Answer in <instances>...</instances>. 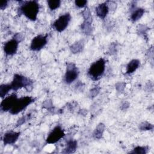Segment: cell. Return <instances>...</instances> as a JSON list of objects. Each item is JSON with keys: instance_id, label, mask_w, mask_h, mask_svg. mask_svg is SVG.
Listing matches in <instances>:
<instances>
[{"instance_id": "obj_8", "label": "cell", "mask_w": 154, "mask_h": 154, "mask_svg": "<svg viewBox=\"0 0 154 154\" xmlns=\"http://www.w3.org/2000/svg\"><path fill=\"white\" fill-rule=\"evenodd\" d=\"M48 42V34H38L32 38L29 48L32 51H39L45 47Z\"/></svg>"}, {"instance_id": "obj_14", "label": "cell", "mask_w": 154, "mask_h": 154, "mask_svg": "<svg viewBox=\"0 0 154 154\" xmlns=\"http://www.w3.org/2000/svg\"><path fill=\"white\" fill-rule=\"evenodd\" d=\"M130 19L132 22H136L139 20L144 15L145 10L141 7H137L132 11H130Z\"/></svg>"}, {"instance_id": "obj_34", "label": "cell", "mask_w": 154, "mask_h": 154, "mask_svg": "<svg viewBox=\"0 0 154 154\" xmlns=\"http://www.w3.org/2000/svg\"><path fill=\"white\" fill-rule=\"evenodd\" d=\"M8 5V1H3L1 2L0 4V8L1 10H4L7 8Z\"/></svg>"}, {"instance_id": "obj_24", "label": "cell", "mask_w": 154, "mask_h": 154, "mask_svg": "<svg viewBox=\"0 0 154 154\" xmlns=\"http://www.w3.org/2000/svg\"><path fill=\"white\" fill-rule=\"evenodd\" d=\"M31 113H28V114H26L25 115H23V116L20 117L18 119V120L17 121V122L16 123V127H19V126L25 124L28 121H29L31 119Z\"/></svg>"}, {"instance_id": "obj_21", "label": "cell", "mask_w": 154, "mask_h": 154, "mask_svg": "<svg viewBox=\"0 0 154 154\" xmlns=\"http://www.w3.org/2000/svg\"><path fill=\"white\" fill-rule=\"evenodd\" d=\"M153 128V125L147 121L142 122L138 125V129L141 131H152Z\"/></svg>"}, {"instance_id": "obj_3", "label": "cell", "mask_w": 154, "mask_h": 154, "mask_svg": "<svg viewBox=\"0 0 154 154\" xmlns=\"http://www.w3.org/2000/svg\"><path fill=\"white\" fill-rule=\"evenodd\" d=\"M10 84L12 90L14 92L22 88H25L28 92H30L34 87V82L32 79L19 73L14 75L13 79Z\"/></svg>"}, {"instance_id": "obj_4", "label": "cell", "mask_w": 154, "mask_h": 154, "mask_svg": "<svg viewBox=\"0 0 154 154\" xmlns=\"http://www.w3.org/2000/svg\"><path fill=\"white\" fill-rule=\"evenodd\" d=\"M35 100V97L29 96H22L19 98H17L14 106L9 111L10 114L11 115L18 114L19 112L25 110L29 105L34 102Z\"/></svg>"}, {"instance_id": "obj_7", "label": "cell", "mask_w": 154, "mask_h": 154, "mask_svg": "<svg viewBox=\"0 0 154 154\" xmlns=\"http://www.w3.org/2000/svg\"><path fill=\"white\" fill-rule=\"evenodd\" d=\"M65 132L63 128L60 125L55 126L48 134L46 138V143L49 144H55L63 138Z\"/></svg>"}, {"instance_id": "obj_20", "label": "cell", "mask_w": 154, "mask_h": 154, "mask_svg": "<svg viewBox=\"0 0 154 154\" xmlns=\"http://www.w3.org/2000/svg\"><path fill=\"white\" fill-rule=\"evenodd\" d=\"M12 90L10 84H2L0 85V97L1 99L7 96L8 93Z\"/></svg>"}, {"instance_id": "obj_2", "label": "cell", "mask_w": 154, "mask_h": 154, "mask_svg": "<svg viewBox=\"0 0 154 154\" xmlns=\"http://www.w3.org/2000/svg\"><path fill=\"white\" fill-rule=\"evenodd\" d=\"M105 69L106 61L100 58L91 64L87 70V75L93 81H99L103 76Z\"/></svg>"}, {"instance_id": "obj_15", "label": "cell", "mask_w": 154, "mask_h": 154, "mask_svg": "<svg viewBox=\"0 0 154 154\" xmlns=\"http://www.w3.org/2000/svg\"><path fill=\"white\" fill-rule=\"evenodd\" d=\"M78 147V142L76 140L70 139L69 140L64 149V150L62 151L64 153H75Z\"/></svg>"}, {"instance_id": "obj_32", "label": "cell", "mask_w": 154, "mask_h": 154, "mask_svg": "<svg viewBox=\"0 0 154 154\" xmlns=\"http://www.w3.org/2000/svg\"><path fill=\"white\" fill-rule=\"evenodd\" d=\"M13 38H14L15 40H16L19 43L24 40V36L20 32H17V33L14 34Z\"/></svg>"}, {"instance_id": "obj_29", "label": "cell", "mask_w": 154, "mask_h": 154, "mask_svg": "<svg viewBox=\"0 0 154 154\" xmlns=\"http://www.w3.org/2000/svg\"><path fill=\"white\" fill-rule=\"evenodd\" d=\"M74 3L76 7L79 8H84L87 7L88 2L86 0H76Z\"/></svg>"}, {"instance_id": "obj_1", "label": "cell", "mask_w": 154, "mask_h": 154, "mask_svg": "<svg viewBox=\"0 0 154 154\" xmlns=\"http://www.w3.org/2000/svg\"><path fill=\"white\" fill-rule=\"evenodd\" d=\"M19 7L17 9L19 15H23L31 21H35L40 10V4L37 1H19Z\"/></svg>"}, {"instance_id": "obj_22", "label": "cell", "mask_w": 154, "mask_h": 154, "mask_svg": "<svg viewBox=\"0 0 154 154\" xmlns=\"http://www.w3.org/2000/svg\"><path fill=\"white\" fill-rule=\"evenodd\" d=\"M61 4V1L60 0H48L47 1V5L48 8L51 10H56Z\"/></svg>"}, {"instance_id": "obj_6", "label": "cell", "mask_w": 154, "mask_h": 154, "mask_svg": "<svg viewBox=\"0 0 154 154\" xmlns=\"http://www.w3.org/2000/svg\"><path fill=\"white\" fill-rule=\"evenodd\" d=\"M72 16L69 13H65L57 18L52 24V27L57 32L64 31L69 26Z\"/></svg>"}, {"instance_id": "obj_12", "label": "cell", "mask_w": 154, "mask_h": 154, "mask_svg": "<svg viewBox=\"0 0 154 154\" xmlns=\"http://www.w3.org/2000/svg\"><path fill=\"white\" fill-rule=\"evenodd\" d=\"M109 10L106 2L99 4L95 8L96 16L100 19L104 20L108 15Z\"/></svg>"}, {"instance_id": "obj_28", "label": "cell", "mask_w": 154, "mask_h": 154, "mask_svg": "<svg viewBox=\"0 0 154 154\" xmlns=\"http://www.w3.org/2000/svg\"><path fill=\"white\" fill-rule=\"evenodd\" d=\"M126 84L123 81H119L115 84V88L119 93H122L126 88Z\"/></svg>"}, {"instance_id": "obj_31", "label": "cell", "mask_w": 154, "mask_h": 154, "mask_svg": "<svg viewBox=\"0 0 154 154\" xmlns=\"http://www.w3.org/2000/svg\"><path fill=\"white\" fill-rule=\"evenodd\" d=\"M108 7V8H109V10H111V11H114L116 10L117 8V2H116L115 1H105Z\"/></svg>"}, {"instance_id": "obj_30", "label": "cell", "mask_w": 154, "mask_h": 154, "mask_svg": "<svg viewBox=\"0 0 154 154\" xmlns=\"http://www.w3.org/2000/svg\"><path fill=\"white\" fill-rule=\"evenodd\" d=\"M118 49L117 44L116 43H111L108 48V52L110 55H113L117 53Z\"/></svg>"}, {"instance_id": "obj_17", "label": "cell", "mask_w": 154, "mask_h": 154, "mask_svg": "<svg viewBox=\"0 0 154 154\" xmlns=\"http://www.w3.org/2000/svg\"><path fill=\"white\" fill-rule=\"evenodd\" d=\"M105 130V125L103 123H99L97 125L93 132V137L94 139L99 140L102 138Z\"/></svg>"}, {"instance_id": "obj_33", "label": "cell", "mask_w": 154, "mask_h": 154, "mask_svg": "<svg viewBox=\"0 0 154 154\" xmlns=\"http://www.w3.org/2000/svg\"><path fill=\"white\" fill-rule=\"evenodd\" d=\"M129 106H130L129 103L128 101L125 100V101L121 103V105H120V109L122 111H125V110H126V109H128L129 108Z\"/></svg>"}, {"instance_id": "obj_9", "label": "cell", "mask_w": 154, "mask_h": 154, "mask_svg": "<svg viewBox=\"0 0 154 154\" xmlns=\"http://www.w3.org/2000/svg\"><path fill=\"white\" fill-rule=\"evenodd\" d=\"M17 96L15 93H13L2 99L0 103V109L2 112H9L14 106L17 99Z\"/></svg>"}, {"instance_id": "obj_19", "label": "cell", "mask_w": 154, "mask_h": 154, "mask_svg": "<svg viewBox=\"0 0 154 154\" xmlns=\"http://www.w3.org/2000/svg\"><path fill=\"white\" fill-rule=\"evenodd\" d=\"M149 150V147L146 146H137L135 147L129 153L132 154H146Z\"/></svg>"}, {"instance_id": "obj_16", "label": "cell", "mask_w": 154, "mask_h": 154, "mask_svg": "<svg viewBox=\"0 0 154 154\" xmlns=\"http://www.w3.org/2000/svg\"><path fill=\"white\" fill-rule=\"evenodd\" d=\"M92 23H93V22L83 20V22L81 24L80 28L81 31L85 35H90L92 34L93 30Z\"/></svg>"}, {"instance_id": "obj_18", "label": "cell", "mask_w": 154, "mask_h": 154, "mask_svg": "<svg viewBox=\"0 0 154 154\" xmlns=\"http://www.w3.org/2000/svg\"><path fill=\"white\" fill-rule=\"evenodd\" d=\"M84 48V42L82 40L76 41L70 46V51L73 54H79L82 52Z\"/></svg>"}, {"instance_id": "obj_5", "label": "cell", "mask_w": 154, "mask_h": 154, "mask_svg": "<svg viewBox=\"0 0 154 154\" xmlns=\"http://www.w3.org/2000/svg\"><path fill=\"white\" fill-rule=\"evenodd\" d=\"M79 74V72L76 65L73 62H67L64 75V82L66 84H72L77 79Z\"/></svg>"}, {"instance_id": "obj_10", "label": "cell", "mask_w": 154, "mask_h": 154, "mask_svg": "<svg viewBox=\"0 0 154 154\" xmlns=\"http://www.w3.org/2000/svg\"><path fill=\"white\" fill-rule=\"evenodd\" d=\"M19 43L12 37L7 41L3 45V51L6 56H13L17 52Z\"/></svg>"}, {"instance_id": "obj_27", "label": "cell", "mask_w": 154, "mask_h": 154, "mask_svg": "<svg viewBox=\"0 0 154 154\" xmlns=\"http://www.w3.org/2000/svg\"><path fill=\"white\" fill-rule=\"evenodd\" d=\"M42 108L47 109L49 111H54V107L51 99H47L42 103Z\"/></svg>"}, {"instance_id": "obj_23", "label": "cell", "mask_w": 154, "mask_h": 154, "mask_svg": "<svg viewBox=\"0 0 154 154\" xmlns=\"http://www.w3.org/2000/svg\"><path fill=\"white\" fill-rule=\"evenodd\" d=\"M81 15H82V17L83 18V20L93 22L92 14H91V12L90 10L88 8L85 7L84 8V10H83L81 11Z\"/></svg>"}, {"instance_id": "obj_26", "label": "cell", "mask_w": 154, "mask_h": 154, "mask_svg": "<svg viewBox=\"0 0 154 154\" xmlns=\"http://www.w3.org/2000/svg\"><path fill=\"white\" fill-rule=\"evenodd\" d=\"M100 87L99 86H95L91 88L88 92V97L93 99L97 97L100 91Z\"/></svg>"}, {"instance_id": "obj_13", "label": "cell", "mask_w": 154, "mask_h": 154, "mask_svg": "<svg viewBox=\"0 0 154 154\" xmlns=\"http://www.w3.org/2000/svg\"><path fill=\"white\" fill-rule=\"evenodd\" d=\"M140 66V61L138 59L134 58L131 60L126 66V75H131L134 73Z\"/></svg>"}, {"instance_id": "obj_25", "label": "cell", "mask_w": 154, "mask_h": 154, "mask_svg": "<svg viewBox=\"0 0 154 154\" xmlns=\"http://www.w3.org/2000/svg\"><path fill=\"white\" fill-rule=\"evenodd\" d=\"M149 29L150 28L147 25L144 24H140L137 26V32L138 34L143 35L144 37H145V35L147 34V32Z\"/></svg>"}, {"instance_id": "obj_11", "label": "cell", "mask_w": 154, "mask_h": 154, "mask_svg": "<svg viewBox=\"0 0 154 154\" xmlns=\"http://www.w3.org/2000/svg\"><path fill=\"white\" fill-rule=\"evenodd\" d=\"M20 135V132L9 131L4 134L2 140L4 145H11L16 143Z\"/></svg>"}]
</instances>
